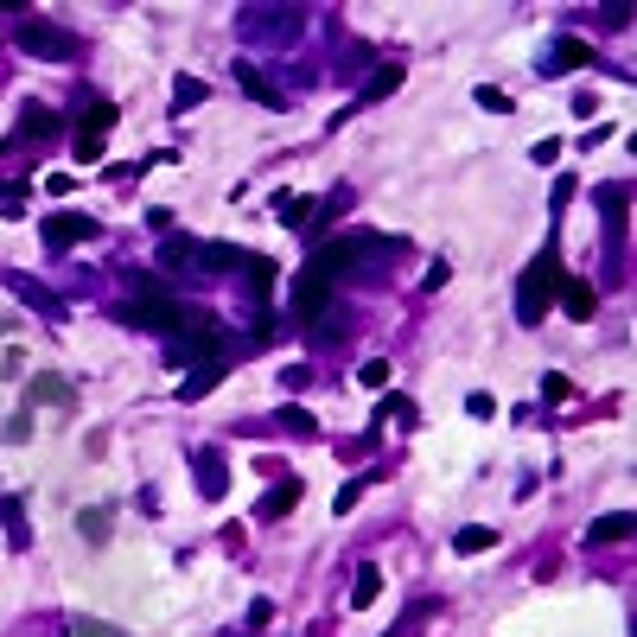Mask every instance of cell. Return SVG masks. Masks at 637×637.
Returning a JSON list of instances; mask_svg holds the SVG:
<instances>
[{"mask_svg":"<svg viewBox=\"0 0 637 637\" xmlns=\"http://www.w3.org/2000/svg\"><path fill=\"white\" fill-rule=\"evenodd\" d=\"M555 287H561V255H555V243H548L536 262L523 268V287H516V319H523V325H542L548 300H555Z\"/></svg>","mask_w":637,"mask_h":637,"instance_id":"6da1fadb","label":"cell"},{"mask_svg":"<svg viewBox=\"0 0 637 637\" xmlns=\"http://www.w3.org/2000/svg\"><path fill=\"white\" fill-rule=\"evenodd\" d=\"M13 45H20L26 58H39V64H71V58H77V32H64L58 20H26V26H13Z\"/></svg>","mask_w":637,"mask_h":637,"instance_id":"7a4b0ae2","label":"cell"},{"mask_svg":"<svg viewBox=\"0 0 637 637\" xmlns=\"http://www.w3.org/2000/svg\"><path fill=\"white\" fill-rule=\"evenodd\" d=\"M109 128H115V102H83V115H77V134H71V153L83 166H96L102 160V147H109Z\"/></svg>","mask_w":637,"mask_h":637,"instance_id":"3957f363","label":"cell"},{"mask_svg":"<svg viewBox=\"0 0 637 637\" xmlns=\"http://www.w3.org/2000/svg\"><path fill=\"white\" fill-rule=\"evenodd\" d=\"M325 306H332V274H325L319 262H306V268L294 274V319L319 325V319H325Z\"/></svg>","mask_w":637,"mask_h":637,"instance_id":"277c9868","label":"cell"},{"mask_svg":"<svg viewBox=\"0 0 637 637\" xmlns=\"http://www.w3.org/2000/svg\"><path fill=\"white\" fill-rule=\"evenodd\" d=\"M39 236H45L51 249H77V243H96L102 223H96V217H83V211H51V217L39 223Z\"/></svg>","mask_w":637,"mask_h":637,"instance_id":"5b68a950","label":"cell"},{"mask_svg":"<svg viewBox=\"0 0 637 637\" xmlns=\"http://www.w3.org/2000/svg\"><path fill=\"white\" fill-rule=\"evenodd\" d=\"M300 20H306L300 7H262V0L236 7V26H243V32H255V39H274V32H287V26L300 32Z\"/></svg>","mask_w":637,"mask_h":637,"instance_id":"8992f818","label":"cell"},{"mask_svg":"<svg viewBox=\"0 0 637 637\" xmlns=\"http://www.w3.org/2000/svg\"><path fill=\"white\" fill-rule=\"evenodd\" d=\"M26 408H77V389H71V376H58V370H39L26 383Z\"/></svg>","mask_w":637,"mask_h":637,"instance_id":"52a82bcc","label":"cell"},{"mask_svg":"<svg viewBox=\"0 0 637 637\" xmlns=\"http://www.w3.org/2000/svg\"><path fill=\"white\" fill-rule=\"evenodd\" d=\"M249 268V249H230V243H198L192 249V274H243Z\"/></svg>","mask_w":637,"mask_h":637,"instance_id":"ba28073f","label":"cell"},{"mask_svg":"<svg viewBox=\"0 0 637 637\" xmlns=\"http://www.w3.org/2000/svg\"><path fill=\"white\" fill-rule=\"evenodd\" d=\"M192 472H198V491L211 497V504L230 491V459H223L217 446H198V453H192Z\"/></svg>","mask_w":637,"mask_h":637,"instance_id":"9c48e42d","label":"cell"},{"mask_svg":"<svg viewBox=\"0 0 637 637\" xmlns=\"http://www.w3.org/2000/svg\"><path fill=\"white\" fill-rule=\"evenodd\" d=\"M64 122H58V109H45V102H26V109H20V128H13V141H20V147H32V141H51V134H58Z\"/></svg>","mask_w":637,"mask_h":637,"instance_id":"30bf717a","label":"cell"},{"mask_svg":"<svg viewBox=\"0 0 637 637\" xmlns=\"http://www.w3.org/2000/svg\"><path fill=\"white\" fill-rule=\"evenodd\" d=\"M555 300H561V313H567V319H593V306H599V294H593V281H574V274H561Z\"/></svg>","mask_w":637,"mask_h":637,"instance_id":"8fae6325","label":"cell"},{"mask_svg":"<svg viewBox=\"0 0 637 637\" xmlns=\"http://www.w3.org/2000/svg\"><path fill=\"white\" fill-rule=\"evenodd\" d=\"M236 90H249L255 102H262V109H287V90H274V83H268V71H255V64H236Z\"/></svg>","mask_w":637,"mask_h":637,"instance_id":"7c38bea8","label":"cell"},{"mask_svg":"<svg viewBox=\"0 0 637 637\" xmlns=\"http://www.w3.org/2000/svg\"><path fill=\"white\" fill-rule=\"evenodd\" d=\"M631 529H637V516L631 510H612V516H593L587 523V542L599 548V542H631Z\"/></svg>","mask_w":637,"mask_h":637,"instance_id":"4fadbf2b","label":"cell"},{"mask_svg":"<svg viewBox=\"0 0 637 637\" xmlns=\"http://www.w3.org/2000/svg\"><path fill=\"white\" fill-rule=\"evenodd\" d=\"M294 504H300V478H281V485H274L262 504H255V516H262V523H281Z\"/></svg>","mask_w":637,"mask_h":637,"instance_id":"5bb4252c","label":"cell"},{"mask_svg":"<svg viewBox=\"0 0 637 637\" xmlns=\"http://www.w3.org/2000/svg\"><path fill=\"white\" fill-rule=\"evenodd\" d=\"M7 287H13V294H20L26 306H39L45 319H58V313H64V300H58V294H45V287L32 281V274H7Z\"/></svg>","mask_w":637,"mask_h":637,"instance_id":"9a60e30c","label":"cell"},{"mask_svg":"<svg viewBox=\"0 0 637 637\" xmlns=\"http://www.w3.org/2000/svg\"><path fill=\"white\" fill-rule=\"evenodd\" d=\"M217 383H223V357L217 364H192V376L179 383V402H198V395H211Z\"/></svg>","mask_w":637,"mask_h":637,"instance_id":"2e32d148","label":"cell"},{"mask_svg":"<svg viewBox=\"0 0 637 637\" xmlns=\"http://www.w3.org/2000/svg\"><path fill=\"white\" fill-rule=\"evenodd\" d=\"M274 217H281L287 230H300V223H313V198H300V192H281V198H274Z\"/></svg>","mask_w":637,"mask_h":637,"instance_id":"e0dca14e","label":"cell"},{"mask_svg":"<svg viewBox=\"0 0 637 637\" xmlns=\"http://www.w3.org/2000/svg\"><path fill=\"white\" fill-rule=\"evenodd\" d=\"M491 542H497V529H491V523H466V529L453 536V548H459V555H485Z\"/></svg>","mask_w":637,"mask_h":637,"instance_id":"ac0fdd59","label":"cell"},{"mask_svg":"<svg viewBox=\"0 0 637 637\" xmlns=\"http://www.w3.org/2000/svg\"><path fill=\"white\" fill-rule=\"evenodd\" d=\"M376 593H383V574L364 561V567H357V580H351V606H376Z\"/></svg>","mask_w":637,"mask_h":637,"instance_id":"d6986e66","label":"cell"},{"mask_svg":"<svg viewBox=\"0 0 637 637\" xmlns=\"http://www.w3.org/2000/svg\"><path fill=\"white\" fill-rule=\"evenodd\" d=\"M587 64H593V45H580V39L555 45V71H587Z\"/></svg>","mask_w":637,"mask_h":637,"instance_id":"ffe728a7","label":"cell"},{"mask_svg":"<svg viewBox=\"0 0 637 637\" xmlns=\"http://www.w3.org/2000/svg\"><path fill=\"white\" fill-rule=\"evenodd\" d=\"M77 536L83 542H109V510H102V504L96 510H77Z\"/></svg>","mask_w":637,"mask_h":637,"instance_id":"44dd1931","label":"cell"},{"mask_svg":"<svg viewBox=\"0 0 637 637\" xmlns=\"http://www.w3.org/2000/svg\"><path fill=\"white\" fill-rule=\"evenodd\" d=\"M395 83H402V64H376V71H370V83H364V102H376V96H389Z\"/></svg>","mask_w":637,"mask_h":637,"instance_id":"7402d4cb","label":"cell"},{"mask_svg":"<svg viewBox=\"0 0 637 637\" xmlns=\"http://www.w3.org/2000/svg\"><path fill=\"white\" fill-rule=\"evenodd\" d=\"M198 102H204V83H198V77H179V83H172V115L198 109Z\"/></svg>","mask_w":637,"mask_h":637,"instance_id":"603a6c76","label":"cell"},{"mask_svg":"<svg viewBox=\"0 0 637 637\" xmlns=\"http://www.w3.org/2000/svg\"><path fill=\"white\" fill-rule=\"evenodd\" d=\"M281 427H287V434H294V440H313V434H319V421L306 415V408H294V402L281 408Z\"/></svg>","mask_w":637,"mask_h":637,"instance_id":"cb8c5ba5","label":"cell"},{"mask_svg":"<svg viewBox=\"0 0 637 637\" xmlns=\"http://www.w3.org/2000/svg\"><path fill=\"white\" fill-rule=\"evenodd\" d=\"M71 637H128V631L109 625V618H71Z\"/></svg>","mask_w":637,"mask_h":637,"instance_id":"d4e9b609","label":"cell"},{"mask_svg":"<svg viewBox=\"0 0 637 637\" xmlns=\"http://www.w3.org/2000/svg\"><path fill=\"white\" fill-rule=\"evenodd\" d=\"M567 395H574V383H567L561 370H548V376H542V402L555 408V402H567Z\"/></svg>","mask_w":637,"mask_h":637,"instance_id":"484cf974","label":"cell"},{"mask_svg":"<svg viewBox=\"0 0 637 637\" xmlns=\"http://www.w3.org/2000/svg\"><path fill=\"white\" fill-rule=\"evenodd\" d=\"M281 383H287V395H306V389H313V370H306V364H287Z\"/></svg>","mask_w":637,"mask_h":637,"instance_id":"4316f807","label":"cell"},{"mask_svg":"<svg viewBox=\"0 0 637 637\" xmlns=\"http://www.w3.org/2000/svg\"><path fill=\"white\" fill-rule=\"evenodd\" d=\"M0 440H13V446H26V440H32V408H20V415H13V421H7V434H0Z\"/></svg>","mask_w":637,"mask_h":637,"instance_id":"83f0119b","label":"cell"},{"mask_svg":"<svg viewBox=\"0 0 637 637\" xmlns=\"http://www.w3.org/2000/svg\"><path fill=\"white\" fill-rule=\"evenodd\" d=\"M357 383H370V389H383V383H389V364H383V357H370V364H364V370H357Z\"/></svg>","mask_w":637,"mask_h":637,"instance_id":"f1b7e54d","label":"cell"},{"mask_svg":"<svg viewBox=\"0 0 637 637\" xmlns=\"http://www.w3.org/2000/svg\"><path fill=\"white\" fill-rule=\"evenodd\" d=\"M478 109H497V115H510V96H504V90H491V83H485V90H478Z\"/></svg>","mask_w":637,"mask_h":637,"instance_id":"f546056e","label":"cell"},{"mask_svg":"<svg viewBox=\"0 0 637 637\" xmlns=\"http://www.w3.org/2000/svg\"><path fill=\"white\" fill-rule=\"evenodd\" d=\"M599 204H606V217H625V185H606Z\"/></svg>","mask_w":637,"mask_h":637,"instance_id":"4dcf8cb0","label":"cell"},{"mask_svg":"<svg viewBox=\"0 0 637 637\" xmlns=\"http://www.w3.org/2000/svg\"><path fill=\"white\" fill-rule=\"evenodd\" d=\"M529 160H536V166H555V160H561V141H536V147H529Z\"/></svg>","mask_w":637,"mask_h":637,"instance_id":"1f68e13d","label":"cell"},{"mask_svg":"<svg viewBox=\"0 0 637 637\" xmlns=\"http://www.w3.org/2000/svg\"><path fill=\"white\" fill-rule=\"evenodd\" d=\"M0 516H7V529H13V542H26V523H20V504H13V497H7V504H0Z\"/></svg>","mask_w":637,"mask_h":637,"instance_id":"d6a6232c","label":"cell"},{"mask_svg":"<svg viewBox=\"0 0 637 637\" xmlns=\"http://www.w3.org/2000/svg\"><path fill=\"white\" fill-rule=\"evenodd\" d=\"M357 497H364V485H338V497H332V510L344 516V510H351V504H357Z\"/></svg>","mask_w":637,"mask_h":637,"instance_id":"836d02e7","label":"cell"},{"mask_svg":"<svg viewBox=\"0 0 637 637\" xmlns=\"http://www.w3.org/2000/svg\"><path fill=\"white\" fill-rule=\"evenodd\" d=\"M446 281H453V268H446V262H434V268H427V281H421V287L434 294V287H446Z\"/></svg>","mask_w":637,"mask_h":637,"instance_id":"e575fe53","label":"cell"}]
</instances>
